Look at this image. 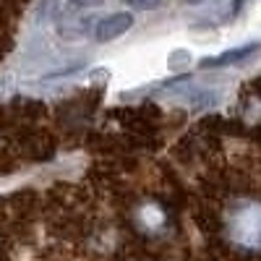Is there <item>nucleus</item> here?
Listing matches in <instances>:
<instances>
[{
  "instance_id": "f257e3e1",
  "label": "nucleus",
  "mask_w": 261,
  "mask_h": 261,
  "mask_svg": "<svg viewBox=\"0 0 261 261\" xmlns=\"http://www.w3.org/2000/svg\"><path fill=\"white\" fill-rule=\"evenodd\" d=\"M130 27H134V16L120 11V13H110L105 16L102 21H97V29H94V39L97 42H113L118 37H123Z\"/></svg>"
},
{
  "instance_id": "f03ea898",
  "label": "nucleus",
  "mask_w": 261,
  "mask_h": 261,
  "mask_svg": "<svg viewBox=\"0 0 261 261\" xmlns=\"http://www.w3.org/2000/svg\"><path fill=\"white\" fill-rule=\"evenodd\" d=\"M256 50H258V45H256V42H251V45H246V47H238V50H227V53L217 55V58H206V60L201 63V68H222V65H232V63H241V60H246L248 55H253Z\"/></svg>"
},
{
  "instance_id": "7ed1b4c3",
  "label": "nucleus",
  "mask_w": 261,
  "mask_h": 261,
  "mask_svg": "<svg viewBox=\"0 0 261 261\" xmlns=\"http://www.w3.org/2000/svg\"><path fill=\"white\" fill-rule=\"evenodd\" d=\"M123 3L134 11H154L162 6V0H123Z\"/></svg>"
},
{
  "instance_id": "20e7f679",
  "label": "nucleus",
  "mask_w": 261,
  "mask_h": 261,
  "mask_svg": "<svg viewBox=\"0 0 261 261\" xmlns=\"http://www.w3.org/2000/svg\"><path fill=\"white\" fill-rule=\"evenodd\" d=\"M68 3H71L73 8H97V6L105 3V0H68Z\"/></svg>"
},
{
  "instance_id": "39448f33",
  "label": "nucleus",
  "mask_w": 261,
  "mask_h": 261,
  "mask_svg": "<svg viewBox=\"0 0 261 261\" xmlns=\"http://www.w3.org/2000/svg\"><path fill=\"white\" fill-rule=\"evenodd\" d=\"M188 6H201V3H206V0H186Z\"/></svg>"
}]
</instances>
